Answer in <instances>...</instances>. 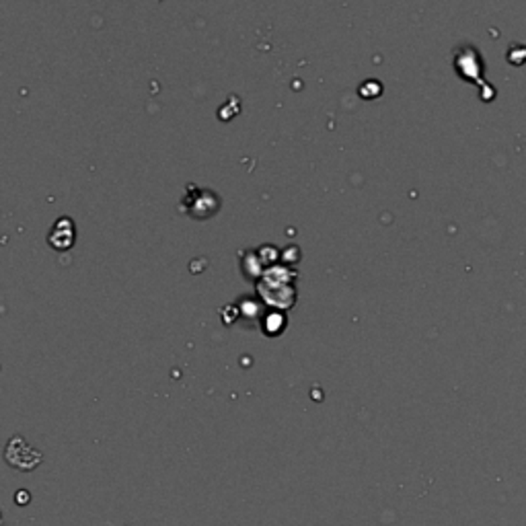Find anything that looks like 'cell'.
Instances as JSON below:
<instances>
[{
  "mask_svg": "<svg viewBox=\"0 0 526 526\" xmlns=\"http://www.w3.org/2000/svg\"><path fill=\"white\" fill-rule=\"evenodd\" d=\"M9 465L13 467L23 469V471H31L33 467H38L39 461H41V454L33 446H29L23 438H13L6 446V452H4Z\"/></svg>",
  "mask_w": 526,
  "mask_h": 526,
  "instance_id": "obj_1",
  "label": "cell"
}]
</instances>
